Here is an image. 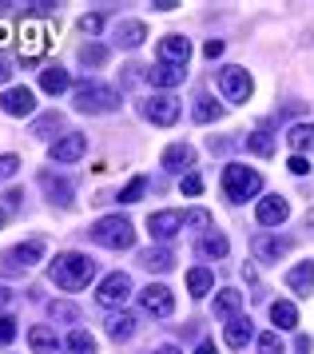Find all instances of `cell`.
<instances>
[{
	"instance_id": "10",
	"label": "cell",
	"mask_w": 314,
	"mask_h": 354,
	"mask_svg": "<svg viewBox=\"0 0 314 354\" xmlns=\"http://www.w3.org/2000/svg\"><path fill=\"white\" fill-rule=\"evenodd\" d=\"M0 108L8 115H32L36 112V96H32L28 88H8V92L0 96Z\"/></svg>"
},
{
	"instance_id": "35",
	"label": "cell",
	"mask_w": 314,
	"mask_h": 354,
	"mask_svg": "<svg viewBox=\"0 0 314 354\" xmlns=\"http://www.w3.org/2000/svg\"><path fill=\"white\" fill-rule=\"evenodd\" d=\"M80 60H84V64H92V68H100L104 60H108V48H104V44H88V48L80 52Z\"/></svg>"
},
{
	"instance_id": "18",
	"label": "cell",
	"mask_w": 314,
	"mask_h": 354,
	"mask_svg": "<svg viewBox=\"0 0 314 354\" xmlns=\"http://www.w3.org/2000/svg\"><path fill=\"white\" fill-rule=\"evenodd\" d=\"M195 163V151H191L187 144H172L167 151H163V167H172V171H183V167H191Z\"/></svg>"
},
{
	"instance_id": "27",
	"label": "cell",
	"mask_w": 314,
	"mask_h": 354,
	"mask_svg": "<svg viewBox=\"0 0 314 354\" xmlns=\"http://www.w3.org/2000/svg\"><path fill=\"white\" fill-rule=\"evenodd\" d=\"M239 306H243V295H239V290H219V299H215V315H219V319H231V315H235Z\"/></svg>"
},
{
	"instance_id": "15",
	"label": "cell",
	"mask_w": 314,
	"mask_h": 354,
	"mask_svg": "<svg viewBox=\"0 0 314 354\" xmlns=\"http://www.w3.org/2000/svg\"><path fill=\"white\" fill-rule=\"evenodd\" d=\"M44 28H40V24H24V40H20V48H24V60H40V56H44Z\"/></svg>"
},
{
	"instance_id": "9",
	"label": "cell",
	"mask_w": 314,
	"mask_h": 354,
	"mask_svg": "<svg viewBox=\"0 0 314 354\" xmlns=\"http://www.w3.org/2000/svg\"><path fill=\"white\" fill-rule=\"evenodd\" d=\"M290 215V207H286V199H279V195H267V199H259V207H255V219L263 227H279Z\"/></svg>"
},
{
	"instance_id": "3",
	"label": "cell",
	"mask_w": 314,
	"mask_h": 354,
	"mask_svg": "<svg viewBox=\"0 0 314 354\" xmlns=\"http://www.w3.org/2000/svg\"><path fill=\"white\" fill-rule=\"evenodd\" d=\"M92 239L100 243V247H108V251H127V247L136 243V231H131L127 219L108 215V219H100V223L92 227Z\"/></svg>"
},
{
	"instance_id": "7",
	"label": "cell",
	"mask_w": 314,
	"mask_h": 354,
	"mask_svg": "<svg viewBox=\"0 0 314 354\" xmlns=\"http://www.w3.org/2000/svg\"><path fill=\"white\" fill-rule=\"evenodd\" d=\"M95 299H100V303L104 306H124L127 299H131V279H127V274H108V279H104V283H100V295H95Z\"/></svg>"
},
{
	"instance_id": "40",
	"label": "cell",
	"mask_w": 314,
	"mask_h": 354,
	"mask_svg": "<svg viewBox=\"0 0 314 354\" xmlns=\"http://www.w3.org/2000/svg\"><path fill=\"white\" fill-rule=\"evenodd\" d=\"M183 227H211V211H187Z\"/></svg>"
},
{
	"instance_id": "6",
	"label": "cell",
	"mask_w": 314,
	"mask_h": 354,
	"mask_svg": "<svg viewBox=\"0 0 314 354\" xmlns=\"http://www.w3.org/2000/svg\"><path fill=\"white\" fill-rule=\"evenodd\" d=\"M143 115H147L151 124H159V128H172L175 120H179V100L175 96H151L143 104Z\"/></svg>"
},
{
	"instance_id": "17",
	"label": "cell",
	"mask_w": 314,
	"mask_h": 354,
	"mask_svg": "<svg viewBox=\"0 0 314 354\" xmlns=\"http://www.w3.org/2000/svg\"><path fill=\"white\" fill-rule=\"evenodd\" d=\"M28 342H32V351L36 354H60V342H56V335H52L48 326H32Z\"/></svg>"
},
{
	"instance_id": "8",
	"label": "cell",
	"mask_w": 314,
	"mask_h": 354,
	"mask_svg": "<svg viewBox=\"0 0 314 354\" xmlns=\"http://www.w3.org/2000/svg\"><path fill=\"white\" fill-rule=\"evenodd\" d=\"M147 231H151V239H175L183 231V215L179 211H156L147 219Z\"/></svg>"
},
{
	"instance_id": "48",
	"label": "cell",
	"mask_w": 314,
	"mask_h": 354,
	"mask_svg": "<svg viewBox=\"0 0 314 354\" xmlns=\"http://www.w3.org/2000/svg\"><path fill=\"white\" fill-rule=\"evenodd\" d=\"M8 76H12V64H8V60H4V56H0V84L8 80Z\"/></svg>"
},
{
	"instance_id": "25",
	"label": "cell",
	"mask_w": 314,
	"mask_h": 354,
	"mask_svg": "<svg viewBox=\"0 0 314 354\" xmlns=\"http://www.w3.org/2000/svg\"><path fill=\"white\" fill-rule=\"evenodd\" d=\"M108 335L120 338V342H127V338L136 335V315H111L108 319Z\"/></svg>"
},
{
	"instance_id": "36",
	"label": "cell",
	"mask_w": 314,
	"mask_h": 354,
	"mask_svg": "<svg viewBox=\"0 0 314 354\" xmlns=\"http://www.w3.org/2000/svg\"><path fill=\"white\" fill-rule=\"evenodd\" d=\"M143 187H147V179H143V176H136V179H131V183L124 187V192H120V203H136V199L143 195Z\"/></svg>"
},
{
	"instance_id": "16",
	"label": "cell",
	"mask_w": 314,
	"mask_h": 354,
	"mask_svg": "<svg viewBox=\"0 0 314 354\" xmlns=\"http://www.w3.org/2000/svg\"><path fill=\"white\" fill-rule=\"evenodd\" d=\"M286 144L295 147V156L314 151V124H295V128L286 131Z\"/></svg>"
},
{
	"instance_id": "5",
	"label": "cell",
	"mask_w": 314,
	"mask_h": 354,
	"mask_svg": "<svg viewBox=\"0 0 314 354\" xmlns=\"http://www.w3.org/2000/svg\"><path fill=\"white\" fill-rule=\"evenodd\" d=\"M251 88H255V84H251V76H247L243 68L231 64V68H223V72H219V92L231 100V104H243V100L251 96Z\"/></svg>"
},
{
	"instance_id": "47",
	"label": "cell",
	"mask_w": 314,
	"mask_h": 354,
	"mask_svg": "<svg viewBox=\"0 0 314 354\" xmlns=\"http://www.w3.org/2000/svg\"><path fill=\"white\" fill-rule=\"evenodd\" d=\"M207 56H211V60H215V56H223V40H207Z\"/></svg>"
},
{
	"instance_id": "21",
	"label": "cell",
	"mask_w": 314,
	"mask_h": 354,
	"mask_svg": "<svg viewBox=\"0 0 314 354\" xmlns=\"http://www.w3.org/2000/svg\"><path fill=\"white\" fill-rule=\"evenodd\" d=\"M68 84H72V76H68L64 68H48V72H40V88H44L48 96H60V92H68Z\"/></svg>"
},
{
	"instance_id": "53",
	"label": "cell",
	"mask_w": 314,
	"mask_h": 354,
	"mask_svg": "<svg viewBox=\"0 0 314 354\" xmlns=\"http://www.w3.org/2000/svg\"><path fill=\"white\" fill-rule=\"evenodd\" d=\"M0 227H4V211H0Z\"/></svg>"
},
{
	"instance_id": "51",
	"label": "cell",
	"mask_w": 314,
	"mask_h": 354,
	"mask_svg": "<svg viewBox=\"0 0 314 354\" xmlns=\"http://www.w3.org/2000/svg\"><path fill=\"white\" fill-rule=\"evenodd\" d=\"M8 299H12V290H4V287H0V306H8Z\"/></svg>"
},
{
	"instance_id": "14",
	"label": "cell",
	"mask_w": 314,
	"mask_h": 354,
	"mask_svg": "<svg viewBox=\"0 0 314 354\" xmlns=\"http://www.w3.org/2000/svg\"><path fill=\"white\" fill-rule=\"evenodd\" d=\"M286 251H290V243H286V239H275V235H255V255H259V259L279 263Z\"/></svg>"
},
{
	"instance_id": "42",
	"label": "cell",
	"mask_w": 314,
	"mask_h": 354,
	"mask_svg": "<svg viewBox=\"0 0 314 354\" xmlns=\"http://www.w3.org/2000/svg\"><path fill=\"white\" fill-rule=\"evenodd\" d=\"M16 167H20V160H16V156H0V179H12Z\"/></svg>"
},
{
	"instance_id": "43",
	"label": "cell",
	"mask_w": 314,
	"mask_h": 354,
	"mask_svg": "<svg viewBox=\"0 0 314 354\" xmlns=\"http://www.w3.org/2000/svg\"><path fill=\"white\" fill-rule=\"evenodd\" d=\"M20 271H24V267L16 263V255H4V259H0V274H20Z\"/></svg>"
},
{
	"instance_id": "2",
	"label": "cell",
	"mask_w": 314,
	"mask_h": 354,
	"mask_svg": "<svg viewBox=\"0 0 314 354\" xmlns=\"http://www.w3.org/2000/svg\"><path fill=\"white\" fill-rule=\"evenodd\" d=\"M259 187H263V176H259V171L243 167V163H227V167H223V192H227V199L243 203V199L259 195Z\"/></svg>"
},
{
	"instance_id": "34",
	"label": "cell",
	"mask_w": 314,
	"mask_h": 354,
	"mask_svg": "<svg viewBox=\"0 0 314 354\" xmlns=\"http://www.w3.org/2000/svg\"><path fill=\"white\" fill-rule=\"evenodd\" d=\"M215 115H219V108H215V100H211V96L195 100V120H199V124H211Z\"/></svg>"
},
{
	"instance_id": "39",
	"label": "cell",
	"mask_w": 314,
	"mask_h": 354,
	"mask_svg": "<svg viewBox=\"0 0 314 354\" xmlns=\"http://www.w3.org/2000/svg\"><path fill=\"white\" fill-rule=\"evenodd\" d=\"M52 315H56L60 322H76L80 319V310L72 303H52Z\"/></svg>"
},
{
	"instance_id": "26",
	"label": "cell",
	"mask_w": 314,
	"mask_h": 354,
	"mask_svg": "<svg viewBox=\"0 0 314 354\" xmlns=\"http://www.w3.org/2000/svg\"><path fill=\"white\" fill-rule=\"evenodd\" d=\"M247 338H251V319H231L227 322V346H247Z\"/></svg>"
},
{
	"instance_id": "33",
	"label": "cell",
	"mask_w": 314,
	"mask_h": 354,
	"mask_svg": "<svg viewBox=\"0 0 314 354\" xmlns=\"http://www.w3.org/2000/svg\"><path fill=\"white\" fill-rule=\"evenodd\" d=\"M199 251H203L207 259H223L227 255V239H223V235H207V239L199 243Z\"/></svg>"
},
{
	"instance_id": "49",
	"label": "cell",
	"mask_w": 314,
	"mask_h": 354,
	"mask_svg": "<svg viewBox=\"0 0 314 354\" xmlns=\"http://www.w3.org/2000/svg\"><path fill=\"white\" fill-rule=\"evenodd\" d=\"M195 354H219V351H215V342H199V351Z\"/></svg>"
},
{
	"instance_id": "50",
	"label": "cell",
	"mask_w": 314,
	"mask_h": 354,
	"mask_svg": "<svg viewBox=\"0 0 314 354\" xmlns=\"http://www.w3.org/2000/svg\"><path fill=\"white\" fill-rule=\"evenodd\" d=\"M8 44V24H0V48Z\"/></svg>"
},
{
	"instance_id": "4",
	"label": "cell",
	"mask_w": 314,
	"mask_h": 354,
	"mask_svg": "<svg viewBox=\"0 0 314 354\" xmlns=\"http://www.w3.org/2000/svg\"><path fill=\"white\" fill-rule=\"evenodd\" d=\"M76 112H88V115H100V112H111L120 96H116V88H104V84H84L76 88Z\"/></svg>"
},
{
	"instance_id": "20",
	"label": "cell",
	"mask_w": 314,
	"mask_h": 354,
	"mask_svg": "<svg viewBox=\"0 0 314 354\" xmlns=\"http://www.w3.org/2000/svg\"><path fill=\"white\" fill-rule=\"evenodd\" d=\"M116 40H120L124 48H140L143 40H147V28H143L140 20H127V24H120V28H116Z\"/></svg>"
},
{
	"instance_id": "30",
	"label": "cell",
	"mask_w": 314,
	"mask_h": 354,
	"mask_svg": "<svg viewBox=\"0 0 314 354\" xmlns=\"http://www.w3.org/2000/svg\"><path fill=\"white\" fill-rule=\"evenodd\" d=\"M68 351H72V354H95V338L88 335V330H72V338H68Z\"/></svg>"
},
{
	"instance_id": "22",
	"label": "cell",
	"mask_w": 314,
	"mask_h": 354,
	"mask_svg": "<svg viewBox=\"0 0 314 354\" xmlns=\"http://www.w3.org/2000/svg\"><path fill=\"white\" fill-rule=\"evenodd\" d=\"M40 187L48 192V199H56V203H72V187H68L64 179H56L52 171H40Z\"/></svg>"
},
{
	"instance_id": "12",
	"label": "cell",
	"mask_w": 314,
	"mask_h": 354,
	"mask_svg": "<svg viewBox=\"0 0 314 354\" xmlns=\"http://www.w3.org/2000/svg\"><path fill=\"white\" fill-rule=\"evenodd\" d=\"M159 56H163V64H187L191 56V44L183 40V36H163V44H159Z\"/></svg>"
},
{
	"instance_id": "44",
	"label": "cell",
	"mask_w": 314,
	"mask_h": 354,
	"mask_svg": "<svg viewBox=\"0 0 314 354\" xmlns=\"http://www.w3.org/2000/svg\"><path fill=\"white\" fill-rule=\"evenodd\" d=\"M199 192H203V179H199V176L183 179V195H199Z\"/></svg>"
},
{
	"instance_id": "29",
	"label": "cell",
	"mask_w": 314,
	"mask_h": 354,
	"mask_svg": "<svg viewBox=\"0 0 314 354\" xmlns=\"http://www.w3.org/2000/svg\"><path fill=\"white\" fill-rule=\"evenodd\" d=\"M40 255H44V243H40V239L20 243V247H16V263H20V267H32V263H36Z\"/></svg>"
},
{
	"instance_id": "28",
	"label": "cell",
	"mask_w": 314,
	"mask_h": 354,
	"mask_svg": "<svg viewBox=\"0 0 314 354\" xmlns=\"http://www.w3.org/2000/svg\"><path fill=\"white\" fill-rule=\"evenodd\" d=\"M270 319H275V326L290 330L299 322V310H295V303H270Z\"/></svg>"
},
{
	"instance_id": "46",
	"label": "cell",
	"mask_w": 314,
	"mask_h": 354,
	"mask_svg": "<svg viewBox=\"0 0 314 354\" xmlns=\"http://www.w3.org/2000/svg\"><path fill=\"white\" fill-rule=\"evenodd\" d=\"M286 167H290L295 176H306V171H311V163L302 160V156H290V163H286Z\"/></svg>"
},
{
	"instance_id": "32",
	"label": "cell",
	"mask_w": 314,
	"mask_h": 354,
	"mask_svg": "<svg viewBox=\"0 0 314 354\" xmlns=\"http://www.w3.org/2000/svg\"><path fill=\"white\" fill-rule=\"evenodd\" d=\"M172 263H175L172 251H147V255H143V267H147V271H167Z\"/></svg>"
},
{
	"instance_id": "11",
	"label": "cell",
	"mask_w": 314,
	"mask_h": 354,
	"mask_svg": "<svg viewBox=\"0 0 314 354\" xmlns=\"http://www.w3.org/2000/svg\"><path fill=\"white\" fill-rule=\"evenodd\" d=\"M143 310H147V315H156V319H167V315L175 310L172 290H167V287H147V290H143Z\"/></svg>"
},
{
	"instance_id": "19",
	"label": "cell",
	"mask_w": 314,
	"mask_h": 354,
	"mask_svg": "<svg viewBox=\"0 0 314 354\" xmlns=\"http://www.w3.org/2000/svg\"><path fill=\"white\" fill-rule=\"evenodd\" d=\"M147 76H151V84H159V88H175V84H183V68L179 64H163V60H159Z\"/></svg>"
},
{
	"instance_id": "31",
	"label": "cell",
	"mask_w": 314,
	"mask_h": 354,
	"mask_svg": "<svg viewBox=\"0 0 314 354\" xmlns=\"http://www.w3.org/2000/svg\"><path fill=\"white\" fill-rule=\"evenodd\" d=\"M247 147H251L255 156H263V160H267L270 151H275V140H270L267 131H251V136H247Z\"/></svg>"
},
{
	"instance_id": "52",
	"label": "cell",
	"mask_w": 314,
	"mask_h": 354,
	"mask_svg": "<svg viewBox=\"0 0 314 354\" xmlns=\"http://www.w3.org/2000/svg\"><path fill=\"white\" fill-rule=\"evenodd\" d=\"M156 354H183V351H175V346H159Z\"/></svg>"
},
{
	"instance_id": "37",
	"label": "cell",
	"mask_w": 314,
	"mask_h": 354,
	"mask_svg": "<svg viewBox=\"0 0 314 354\" xmlns=\"http://www.w3.org/2000/svg\"><path fill=\"white\" fill-rule=\"evenodd\" d=\"M16 338V319L12 315H0V346H8Z\"/></svg>"
},
{
	"instance_id": "45",
	"label": "cell",
	"mask_w": 314,
	"mask_h": 354,
	"mask_svg": "<svg viewBox=\"0 0 314 354\" xmlns=\"http://www.w3.org/2000/svg\"><path fill=\"white\" fill-rule=\"evenodd\" d=\"M52 128H60V115H44V120L36 124V136H44V131H52Z\"/></svg>"
},
{
	"instance_id": "13",
	"label": "cell",
	"mask_w": 314,
	"mask_h": 354,
	"mask_svg": "<svg viewBox=\"0 0 314 354\" xmlns=\"http://www.w3.org/2000/svg\"><path fill=\"white\" fill-rule=\"evenodd\" d=\"M84 147H88L84 136H64L60 144L52 147V160H56V163H76L80 156H84Z\"/></svg>"
},
{
	"instance_id": "1",
	"label": "cell",
	"mask_w": 314,
	"mask_h": 354,
	"mask_svg": "<svg viewBox=\"0 0 314 354\" xmlns=\"http://www.w3.org/2000/svg\"><path fill=\"white\" fill-rule=\"evenodd\" d=\"M95 274V263L88 255H80V251H68V255H60L56 263H52V283L64 290H80L88 287Z\"/></svg>"
},
{
	"instance_id": "24",
	"label": "cell",
	"mask_w": 314,
	"mask_h": 354,
	"mask_svg": "<svg viewBox=\"0 0 314 354\" xmlns=\"http://www.w3.org/2000/svg\"><path fill=\"white\" fill-rule=\"evenodd\" d=\"M211 283H215V274L207 271V267H191L187 271V290L195 295V299H203L207 290H211Z\"/></svg>"
},
{
	"instance_id": "38",
	"label": "cell",
	"mask_w": 314,
	"mask_h": 354,
	"mask_svg": "<svg viewBox=\"0 0 314 354\" xmlns=\"http://www.w3.org/2000/svg\"><path fill=\"white\" fill-rule=\"evenodd\" d=\"M279 351H283V342H279L275 330H267V335L259 338V354H279Z\"/></svg>"
},
{
	"instance_id": "41",
	"label": "cell",
	"mask_w": 314,
	"mask_h": 354,
	"mask_svg": "<svg viewBox=\"0 0 314 354\" xmlns=\"http://www.w3.org/2000/svg\"><path fill=\"white\" fill-rule=\"evenodd\" d=\"M100 28H104V17H84V20H80V32H84V36H95Z\"/></svg>"
},
{
	"instance_id": "23",
	"label": "cell",
	"mask_w": 314,
	"mask_h": 354,
	"mask_svg": "<svg viewBox=\"0 0 314 354\" xmlns=\"http://www.w3.org/2000/svg\"><path fill=\"white\" fill-rule=\"evenodd\" d=\"M286 287H290V290H299V295H306V290L314 287V263H299L295 271L286 274Z\"/></svg>"
}]
</instances>
